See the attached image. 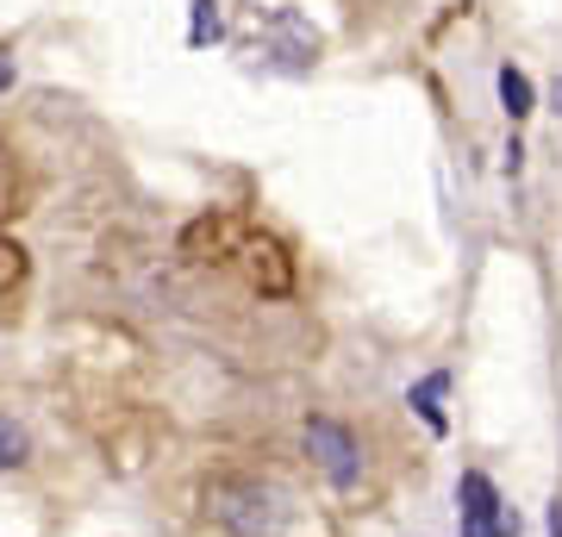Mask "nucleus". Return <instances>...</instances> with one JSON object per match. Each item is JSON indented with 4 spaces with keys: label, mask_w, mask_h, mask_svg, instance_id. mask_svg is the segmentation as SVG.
Returning a JSON list of instances; mask_svg holds the SVG:
<instances>
[{
    "label": "nucleus",
    "mask_w": 562,
    "mask_h": 537,
    "mask_svg": "<svg viewBox=\"0 0 562 537\" xmlns=\"http://www.w3.org/2000/svg\"><path fill=\"white\" fill-rule=\"evenodd\" d=\"M206 518L225 537H281L288 532V500L262 476H213L206 481Z\"/></svg>",
    "instance_id": "obj_1"
},
{
    "label": "nucleus",
    "mask_w": 562,
    "mask_h": 537,
    "mask_svg": "<svg viewBox=\"0 0 562 537\" xmlns=\"http://www.w3.org/2000/svg\"><path fill=\"white\" fill-rule=\"evenodd\" d=\"M306 457L319 462V476L331 488H357L362 481V444L338 418H306Z\"/></svg>",
    "instance_id": "obj_2"
},
{
    "label": "nucleus",
    "mask_w": 562,
    "mask_h": 537,
    "mask_svg": "<svg viewBox=\"0 0 562 537\" xmlns=\"http://www.w3.org/2000/svg\"><path fill=\"white\" fill-rule=\"evenodd\" d=\"M457 532L462 537H513L519 532V525L506 518L501 488H494L482 469H462V481H457Z\"/></svg>",
    "instance_id": "obj_3"
},
{
    "label": "nucleus",
    "mask_w": 562,
    "mask_h": 537,
    "mask_svg": "<svg viewBox=\"0 0 562 537\" xmlns=\"http://www.w3.org/2000/svg\"><path fill=\"white\" fill-rule=\"evenodd\" d=\"M262 38H269V44H257V57L281 63V69H306V63L319 57V32H313L301 13H288V7L262 20Z\"/></svg>",
    "instance_id": "obj_4"
},
{
    "label": "nucleus",
    "mask_w": 562,
    "mask_h": 537,
    "mask_svg": "<svg viewBox=\"0 0 562 537\" xmlns=\"http://www.w3.org/2000/svg\"><path fill=\"white\" fill-rule=\"evenodd\" d=\"M501 107H506V120H513V125L538 113V94H531V76H525V69H513V63L501 69Z\"/></svg>",
    "instance_id": "obj_5"
},
{
    "label": "nucleus",
    "mask_w": 562,
    "mask_h": 537,
    "mask_svg": "<svg viewBox=\"0 0 562 537\" xmlns=\"http://www.w3.org/2000/svg\"><path fill=\"white\" fill-rule=\"evenodd\" d=\"M25 457H32V432H25L13 413H0V476L25 469Z\"/></svg>",
    "instance_id": "obj_6"
},
{
    "label": "nucleus",
    "mask_w": 562,
    "mask_h": 537,
    "mask_svg": "<svg viewBox=\"0 0 562 537\" xmlns=\"http://www.w3.org/2000/svg\"><path fill=\"white\" fill-rule=\"evenodd\" d=\"M443 388H450V376L438 369V376H425L419 388L406 394V400H413V413H419L425 425H431V432H443V406H438V400H443Z\"/></svg>",
    "instance_id": "obj_7"
},
{
    "label": "nucleus",
    "mask_w": 562,
    "mask_h": 537,
    "mask_svg": "<svg viewBox=\"0 0 562 537\" xmlns=\"http://www.w3.org/2000/svg\"><path fill=\"white\" fill-rule=\"evenodd\" d=\"M225 32V20H220V0H194V25H188V44L201 51V44H213Z\"/></svg>",
    "instance_id": "obj_8"
},
{
    "label": "nucleus",
    "mask_w": 562,
    "mask_h": 537,
    "mask_svg": "<svg viewBox=\"0 0 562 537\" xmlns=\"http://www.w3.org/2000/svg\"><path fill=\"white\" fill-rule=\"evenodd\" d=\"M0 88H13V57L0 51Z\"/></svg>",
    "instance_id": "obj_9"
},
{
    "label": "nucleus",
    "mask_w": 562,
    "mask_h": 537,
    "mask_svg": "<svg viewBox=\"0 0 562 537\" xmlns=\"http://www.w3.org/2000/svg\"><path fill=\"white\" fill-rule=\"evenodd\" d=\"M550 537H562V506H550Z\"/></svg>",
    "instance_id": "obj_10"
}]
</instances>
